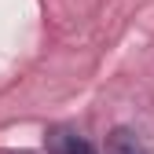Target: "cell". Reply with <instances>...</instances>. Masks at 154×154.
Wrapping results in <instances>:
<instances>
[{
  "label": "cell",
  "mask_w": 154,
  "mask_h": 154,
  "mask_svg": "<svg viewBox=\"0 0 154 154\" xmlns=\"http://www.w3.org/2000/svg\"><path fill=\"white\" fill-rule=\"evenodd\" d=\"M48 147H51V154H95V147L77 128H63V125L48 132Z\"/></svg>",
  "instance_id": "1"
},
{
  "label": "cell",
  "mask_w": 154,
  "mask_h": 154,
  "mask_svg": "<svg viewBox=\"0 0 154 154\" xmlns=\"http://www.w3.org/2000/svg\"><path fill=\"white\" fill-rule=\"evenodd\" d=\"M106 154H147V147H143V140L132 128L118 125V128H110V136H106Z\"/></svg>",
  "instance_id": "2"
}]
</instances>
